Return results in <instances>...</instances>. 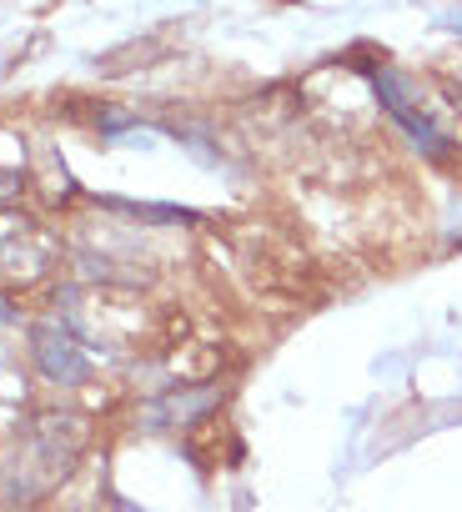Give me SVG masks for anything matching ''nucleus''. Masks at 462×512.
Listing matches in <instances>:
<instances>
[{"instance_id":"f257e3e1","label":"nucleus","mask_w":462,"mask_h":512,"mask_svg":"<svg viewBox=\"0 0 462 512\" xmlns=\"http://www.w3.org/2000/svg\"><path fill=\"white\" fill-rule=\"evenodd\" d=\"M86 427L76 412H41L6 452H0V502L6 507H31L51 487H61L81 457Z\"/></svg>"},{"instance_id":"f03ea898","label":"nucleus","mask_w":462,"mask_h":512,"mask_svg":"<svg viewBox=\"0 0 462 512\" xmlns=\"http://www.w3.org/2000/svg\"><path fill=\"white\" fill-rule=\"evenodd\" d=\"M31 357H36L41 377H51V382H86L91 377V347L71 327H36Z\"/></svg>"},{"instance_id":"7ed1b4c3","label":"nucleus","mask_w":462,"mask_h":512,"mask_svg":"<svg viewBox=\"0 0 462 512\" xmlns=\"http://www.w3.org/2000/svg\"><path fill=\"white\" fill-rule=\"evenodd\" d=\"M51 267V241L46 231L26 226L21 216L11 221H0V272H11L16 282H31Z\"/></svg>"},{"instance_id":"20e7f679","label":"nucleus","mask_w":462,"mask_h":512,"mask_svg":"<svg viewBox=\"0 0 462 512\" xmlns=\"http://www.w3.org/2000/svg\"><path fill=\"white\" fill-rule=\"evenodd\" d=\"M377 91H382L387 111H392V116H397V121L412 131V141H417L427 156H447V141H442V131L432 126V116H427L422 106H412V101H407L412 91H407V81H402V76H392V71H387V76H377Z\"/></svg>"},{"instance_id":"39448f33","label":"nucleus","mask_w":462,"mask_h":512,"mask_svg":"<svg viewBox=\"0 0 462 512\" xmlns=\"http://www.w3.org/2000/svg\"><path fill=\"white\" fill-rule=\"evenodd\" d=\"M16 191H21V176H16V171H0V201L16 196Z\"/></svg>"}]
</instances>
